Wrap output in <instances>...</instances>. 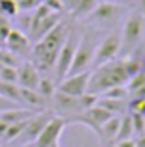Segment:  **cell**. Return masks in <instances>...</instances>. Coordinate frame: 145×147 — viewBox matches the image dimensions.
Wrapping results in <instances>:
<instances>
[{
  "instance_id": "obj_1",
  "label": "cell",
  "mask_w": 145,
  "mask_h": 147,
  "mask_svg": "<svg viewBox=\"0 0 145 147\" xmlns=\"http://www.w3.org/2000/svg\"><path fill=\"white\" fill-rule=\"evenodd\" d=\"M128 78H130V73L127 69L125 58H115L91 71L89 82H87V93H93L99 97L113 86H125Z\"/></svg>"
},
{
  "instance_id": "obj_2",
  "label": "cell",
  "mask_w": 145,
  "mask_h": 147,
  "mask_svg": "<svg viewBox=\"0 0 145 147\" xmlns=\"http://www.w3.org/2000/svg\"><path fill=\"white\" fill-rule=\"evenodd\" d=\"M69 26L65 22L60 21L50 32H47L41 39L36 41V47L32 49V56L34 61H36V67L41 69V71H52L56 63V58H58V52L62 49L63 41H65L67 34H69Z\"/></svg>"
},
{
  "instance_id": "obj_3",
  "label": "cell",
  "mask_w": 145,
  "mask_h": 147,
  "mask_svg": "<svg viewBox=\"0 0 145 147\" xmlns=\"http://www.w3.org/2000/svg\"><path fill=\"white\" fill-rule=\"evenodd\" d=\"M121 34V47H119V56L127 58L140 47V43L145 37V13L140 9H132L127 15L123 28L119 30Z\"/></svg>"
},
{
  "instance_id": "obj_4",
  "label": "cell",
  "mask_w": 145,
  "mask_h": 147,
  "mask_svg": "<svg viewBox=\"0 0 145 147\" xmlns=\"http://www.w3.org/2000/svg\"><path fill=\"white\" fill-rule=\"evenodd\" d=\"M95 47H97V37L95 36H91V34L80 36V41H78V45H76V50H75V56H72V61H71L67 76L82 73V71H89Z\"/></svg>"
},
{
  "instance_id": "obj_5",
  "label": "cell",
  "mask_w": 145,
  "mask_h": 147,
  "mask_svg": "<svg viewBox=\"0 0 145 147\" xmlns=\"http://www.w3.org/2000/svg\"><path fill=\"white\" fill-rule=\"evenodd\" d=\"M119 47H121L119 30L108 32L101 41H97V47H95V52H93V60H91V69L119 58Z\"/></svg>"
},
{
  "instance_id": "obj_6",
  "label": "cell",
  "mask_w": 145,
  "mask_h": 147,
  "mask_svg": "<svg viewBox=\"0 0 145 147\" xmlns=\"http://www.w3.org/2000/svg\"><path fill=\"white\" fill-rule=\"evenodd\" d=\"M78 41H80V34L76 32V30H69V34H67L65 41H63L62 49H60V52H58L54 69H52L54 75H56V84L62 82L67 76V73H69V67H71V61H72V56H75Z\"/></svg>"
},
{
  "instance_id": "obj_7",
  "label": "cell",
  "mask_w": 145,
  "mask_h": 147,
  "mask_svg": "<svg viewBox=\"0 0 145 147\" xmlns=\"http://www.w3.org/2000/svg\"><path fill=\"white\" fill-rule=\"evenodd\" d=\"M123 15H127V7L113 4L110 0H99V4L93 7L89 15H87V22L89 24H97V26H108L112 22H117Z\"/></svg>"
},
{
  "instance_id": "obj_8",
  "label": "cell",
  "mask_w": 145,
  "mask_h": 147,
  "mask_svg": "<svg viewBox=\"0 0 145 147\" xmlns=\"http://www.w3.org/2000/svg\"><path fill=\"white\" fill-rule=\"evenodd\" d=\"M110 117H112V114H110L108 110H104V108L99 106V104H95V106L80 112L75 117L67 119V125H84V127H87V129H91L95 134H99L101 125L104 121H108Z\"/></svg>"
},
{
  "instance_id": "obj_9",
  "label": "cell",
  "mask_w": 145,
  "mask_h": 147,
  "mask_svg": "<svg viewBox=\"0 0 145 147\" xmlns=\"http://www.w3.org/2000/svg\"><path fill=\"white\" fill-rule=\"evenodd\" d=\"M52 102V110L56 112L54 115H60L67 121V119L78 115L80 112H84L82 106V97H72V95H65L62 91H56L50 99Z\"/></svg>"
},
{
  "instance_id": "obj_10",
  "label": "cell",
  "mask_w": 145,
  "mask_h": 147,
  "mask_svg": "<svg viewBox=\"0 0 145 147\" xmlns=\"http://www.w3.org/2000/svg\"><path fill=\"white\" fill-rule=\"evenodd\" d=\"M67 127V121L60 115H52L50 121L45 125V129L39 132V136L34 140V147H52L54 144L60 142V136H62L63 129Z\"/></svg>"
},
{
  "instance_id": "obj_11",
  "label": "cell",
  "mask_w": 145,
  "mask_h": 147,
  "mask_svg": "<svg viewBox=\"0 0 145 147\" xmlns=\"http://www.w3.org/2000/svg\"><path fill=\"white\" fill-rule=\"evenodd\" d=\"M91 71H82L76 75H69L56 84V91H62L65 95H72V97H82L87 93V82H89Z\"/></svg>"
},
{
  "instance_id": "obj_12",
  "label": "cell",
  "mask_w": 145,
  "mask_h": 147,
  "mask_svg": "<svg viewBox=\"0 0 145 147\" xmlns=\"http://www.w3.org/2000/svg\"><path fill=\"white\" fill-rule=\"evenodd\" d=\"M52 115H54V112H48V110L36 112V114L26 121V127H24V130H22V134L19 136V140H22L24 144H34V140L39 136V132L45 129V125L50 121Z\"/></svg>"
},
{
  "instance_id": "obj_13",
  "label": "cell",
  "mask_w": 145,
  "mask_h": 147,
  "mask_svg": "<svg viewBox=\"0 0 145 147\" xmlns=\"http://www.w3.org/2000/svg\"><path fill=\"white\" fill-rule=\"evenodd\" d=\"M39 78H41L39 69H37L34 63H30V61H24V63L17 69V84H19V88L36 90Z\"/></svg>"
},
{
  "instance_id": "obj_14",
  "label": "cell",
  "mask_w": 145,
  "mask_h": 147,
  "mask_svg": "<svg viewBox=\"0 0 145 147\" xmlns=\"http://www.w3.org/2000/svg\"><path fill=\"white\" fill-rule=\"evenodd\" d=\"M4 43H6L7 50H11L13 54L30 52V39H28V36H26L24 32H21V30H9V34H7V37H6Z\"/></svg>"
},
{
  "instance_id": "obj_15",
  "label": "cell",
  "mask_w": 145,
  "mask_h": 147,
  "mask_svg": "<svg viewBox=\"0 0 145 147\" xmlns=\"http://www.w3.org/2000/svg\"><path fill=\"white\" fill-rule=\"evenodd\" d=\"M119 117L121 115H112V117L108 119V121H104L101 125V129H99V142H101L104 147H110L113 145V142H115V136H117V129H119Z\"/></svg>"
},
{
  "instance_id": "obj_16",
  "label": "cell",
  "mask_w": 145,
  "mask_h": 147,
  "mask_svg": "<svg viewBox=\"0 0 145 147\" xmlns=\"http://www.w3.org/2000/svg\"><path fill=\"white\" fill-rule=\"evenodd\" d=\"M58 22H60V13H56V11H50V13L45 15V17L41 19V21L37 22V24L34 26L32 30H30V37H32L34 41L41 39V37H43L47 32H50V30L54 28Z\"/></svg>"
},
{
  "instance_id": "obj_17",
  "label": "cell",
  "mask_w": 145,
  "mask_h": 147,
  "mask_svg": "<svg viewBox=\"0 0 145 147\" xmlns=\"http://www.w3.org/2000/svg\"><path fill=\"white\" fill-rule=\"evenodd\" d=\"M48 100L43 99L36 90H26V88H21V104H26L30 106V110H45V104Z\"/></svg>"
},
{
  "instance_id": "obj_18",
  "label": "cell",
  "mask_w": 145,
  "mask_h": 147,
  "mask_svg": "<svg viewBox=\"0 0 145 147\" xmlns=\"http://www.w3.org/2000/svg\"><path fill=\"white\" fill-rule=\"evenodd\" d=\"M128 100H121V99H106V97H99L97 99V104L102 106L104 110H108L112 115H123L128 112V106H127Z\"/></svg>"
},
{
  "instance_id": "obj_19",
  "label": "cell",
  "mask_w": 145,
  "mask_h": 147,
  "mask_svg": "<svg viewBox=\"0 0 145 147\" xmlns=\"http://www.w3.org/2000/svg\"><path fill=\"white\" fill-rule=\"evenodd\" d=\"M134 136V129H132V121H130V114H123L119 117V129H117V136L115 142L121 140H130ZM113 142V144H115Z\"/></svg>"
},
{
  "instance_id": "obj_20",
  "label": "cell",
  "mask_w": 145,
  "mask_h": 147,
  "mask_svg": "<svg viewBox=\"0 0 145 147\" xmlns=\"http://www.w3.org/2000/svg\"><path fill=\"white\" fill-rule=\"evenodd\" d=\"M0 95L15 104H21V88H19V84L0 82Z\"/></svg>"
},
{
  "instance_id": "obj_21",
  "label": "cell",
  "mask_w": 145,
  "mask_h": 147,
  "mask_svg": "<svg viewBox=\"0 0 145 147\" xmlns=\"http://www.w3.org/2000/svg\"><path fill=\"white\" fill-rule=\"evenodd\" d=\"M36 91H37V93H39L43 99L50 100V99H52V95L56 93V80L48 78V76H41L39 82H37Z\"/></svg>"
},
{
  "instance_id": "obj_22",
  "label": "cell",
  "mask_w": 145,
  "mask_h": 147,
  "mask_svg": "<svg viewBox=\"0 0 145 147\" xmlns=\"http://www.w3.org/2000/svg\"><path fill=\"white\" fill-rule=\"evenodd\" d=\"M97 4H99V0H78L76 6L71 9V15L72 17H87Z\"/></svg>"
},
{
  "instance_id": "obj_23",
  "label": "cell",
  "mask_w": 145,
  "mask_h": 147,
  "mask_svg": "<svg viewBox=\"0 0 145 147\" xmlns=\"http://www.w3.org/2000/svg\"><path fill=\"white\" fill-rule=\"evenodd\" d=\"M125 86H127L128 95H130L132 91L143 88V86H145V71H140V73H136V75H132L130 78L127 80V84H125Z\"/></svg>"
},
{
  "instance_id": "obj_24",
  "label": "cell",
  "mask_w": 145,
  "mask_h": 147,
  "mask_svg": "<svg viewBox=\"0 0 145 147\" xmlns=\"http://www.w3.org/2000/svg\"><path fill=\"white\" fill-rule=\"evenodd\" d=\"M99 97H106V99H121V100H127L128 99V91L127 86H113L110 90H106L104 93H101Z\"/></svg>"
},
{
  "instance_id": "obj_25",
  "label": "cell",
  "mask_w": 145,
  "mask_h": 147,
  "mask_svg": "<svg viewBox=\"0 0 145 147\" xmlns=\"http://www.w3.org/2000/svg\"><path fill=\"white\" fill-rule=\"evenodd\" d=\"M19 13V6L17 0H0V15L4 17H15Z\"/></svg>"
},
{
  "instance_id": "obj_26",
  "label": "cell",
  "mask_w": 145,
  "mask_h": 147,
  "mask_svg": "<svg viewBox=\"0 0 145 147\" xmlns=\"http://www.w3.org/2000/svg\"><path fill=\"white\" fill-rule=\"evenodd\" d=\"M0 82L17 84V67H7V65H2V67H0Z\"/></svg>"
},
{
  "instance_id": "obj_27",
  "label": "cell",
  "mask_w": 145,
  "mask_h": 147,
  "mask_svg": "<svg viewBox=\"0 0 145 147\" xmlns=\"http://www.w3.org/2000/svg\"><path fill=\"white\" fill-rule=\"evenodd\" d=\"M0 65H7V67H17V54L11 50H0Z\"/></svg>"
},
{
  "instance_id": "obj_28",
  "label": "cell",
  "mask_w": 145,
  "mask_h": 147,
  "mask_svg": "<svg viewBox=\"0 0 145 147\" xmlns=\"http://www.w3.org/2000/svg\"><path fill=\"white\" fill-rule=\"evenodd\" d=\"M130 121H132L134 134H143L145 132V115H142V114H130Z\"/></svg>"
},
{
  "instance_id": "obj_29",
  "label": "cell",
  "mask_w": 145,
  "mask_h": 147,
  "mask_svg": "<svg viewBox=\"0 0 145 147\" xmlns=\"http://www.w3.org/2000/svg\"><path fill=\"white\" fill-rule=\"evenodd\" d=\"M41 4V0H17L19 11H34Z\"/></svg>"
},
{
  "instance_id": "obj_30",
  "label": "cell",
  "mask_w": 145,
  "mask_h": 147,
  "mask_svg": "<svg viewBox=\"0 0 145 147\" xmlns=\"http://www.w3.org/2000/svg\"><path fill=\"white\" fill-rule=\"evenodd\" d=\"M15 106H19V104L11 102V100L4 99L2 95H0V112H4V110H9V108H15Z\"/></svg>"
},
{
  "instance_id": "obj_31",
  "label": "cell",
  "mask_w": 145,
  "mask_h": 147,
  "mask_svg": "<svg viewBox=\"0 0 145 147\" xmlns=\"http://www.w3.org/2000/svg\"><path fill=\"white\" fill-rule=\"evenodd\" d=\"M110 147H134V140H121V142H115L113 145H110Z\"/></svg>"
},
{
  "instance_id": "obj_32",
  "label": "cell",
  "mask_w": 145,
  "mask_h": 147,
  "mask_svg": "<svg viewBox=\"0 0 145 147\" xmlns=\"http://www.w3.org/2000/svg\"><path fill=\"white\" fill-rule=\"evenodd\" d=\"M136 50H138L140 58H142V61H143V69H145V37H143V41L140 43V47L136 49Z\"/></svg>"
},
{
  "instance_id": "obj_33",
  "label": "cell",
  "mask_w": 145,
  "mask_h": 147,
  "mask_svg": "<svg viewBox=\"0 0 145 147\" xmlns=\"http://www.w3.org/2000/svg\"><path fill=\"white\" fill-rule=\"evenodd\" d=\"M62 2H63V9H67L71 13V9L76 6V2H78V0H62Z\"/></svg>"
},
{
  "instance_id": "obj_34",
  "label": "cell",
  "mask_w": 145,
  "mask_h": 147,
  "mask_svg": "<svg viewBox=\"0 0 145 147\" xmlns=\"http://www.w3.org/2000/svg\"><path fill=\"white\" fill-rule=\"evenodd\" d=\"M134 147H145V132L138 134V138L134 140Z\"/></svg>"
},
{
  "instance_id": "obj_35",
  "label": "cell",
  "mask_w": 145,
  "mask_h": 147,
  "mask_svg": "<svg viewBox=\"0 0 145 147\" xmlns=\"http://www.w3.org/2000/svg\"><path fill=\"white\" fill-rule=\"evenodd\" d=\"M110 2H113V4H119V6H132V4L136 2V0H110Z\"/></svg>"
},
{
  "instance_id": "obj_36",
  "label": "cell",
  "mask_w": 145,
  "mask_h": 147,
  "mask_svg": "<svg viewBox=\"0 0 145 147\" xmlns=\"http://www.w3.org/2000/svg\"><path fill=\"white\" fill-rule=\"evenodd\" d=\"M6 129H7V123H4L2 119H0V138H4V134H6Z\"/></svg>"
},
{
  "instance_id": "obj_37",
  "label": "cell",
  "mask_w": 145,
  "mask_h": 147,
  "mask_svg": "<svg viewBox=\"0 0 145 147\" xmlns=\"http://www.w3.org/2000/svg\"><path fill=\"white\" fill-rule=\"evenodd\" d=\"M140 6H142V11L145 13V0H140Z\"/></svg>"
},
{
  "instance_id": "obj_38",
  "label": "cell",
  "mask_w": 145,
  "mask_h": 147,
  "mask_svg": "<svg viewBox=\"0 0 145 147\" xmlns=\"http://www.w3.org/2000/svg\"><path fill=\"white\" fill-rule=\"evenodd\" d=\"M22 147H34V145H32V144H24Z\"/></svg>"
},
{
  "instance_id": "obj_39",
  "label": "cell",
  "mask_w": 145,
  "mask_h": 147,
  "mask_svg": "<svg viewBox=\"0 0 145 147\" xmlns=\"http://www.w3.org/2000/svg\"><path fill=\"white\" fill-rule=\"evenodd\" d=\"M52 147H60V144H54V145H52Z\"/></svg>"
},
{
  "instance_id": "obj_40",
  "label": "cell",
  "mask_w": 145,
  "mask_h": 147,
  "mask_svg": "<svg viewBox=\"0 0 145 147\" xmlns=\"http://www.w3.org/2000/svg\"><path fill=\"white\" fill-rule=\"evenodd\" d=\"M2 147H9V145H2Z\"/></svg>"
},
{
  "instance_id": "obj_41",
  "label": "cell",
  "mask_w": 145,
  "mask_h": 147,
  "mask_svg": "<svg viewBox=\"0 0 145 147\" xmlns=\"http://www.w3.org/2000/svg\"><path fill=\"white\" fill-rule=\"evenodd\" d=\"M0 67H2V65H0Z\"/></svg>"
}]
</instances>
